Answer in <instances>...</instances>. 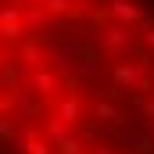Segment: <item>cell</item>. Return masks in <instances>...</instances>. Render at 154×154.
<instances>
[{
	"label": "cell",
	"instance_id": "obj_1",
	"mask_svg": "<svg viewBox=\"0 0 154 154\" xmlns=\"http://www.w3.org/2000/svg\"><path fill=\"white\" fill-rule=\"evenodd\" d=\"M0 154H154V0H0Z\"/></svg>",
	"mask_w": 154,
	"mask_h": 154
}]
</instances>
